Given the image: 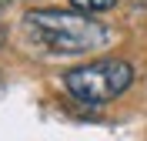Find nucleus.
Segmentation results:
<instances>
[{
    "mask_svg": "<svg viewBox=\"0 0 147 141\" xmlns=\"http://www.w3.org/2000/svg\"><path fill=\"white\" fill-rule=\"evenodd\" d=\"M24 30L54 54H94L114 40V30L80 10L40 7L24 14Z\"/></svg>",
    "mask_w": 147,
    "mask_h": 141,
    "instance_id": "f257e3e1",
    "label": "nucleus"
},
{
    "mask_svg": "<svg viewBox=\"0 0 147 141\" xmlns=\"http://www.w3.org/2000/svg\"><path fill=\"white\" fill-rule=\"evenodd\" d=\"M134 67L127 61H94V64L70 67L64 74V87L70 97L84 104H107L130 87Z\"/></svg>",
    "mask_w": 147,
    "mask_h": 141,
    "instance_id": "f03ea898",
    "label": "nucleus"
},
{
    "mask_svg": "<svg viewBox=\"0 0 147 141\" xmlns=\"http://www.w3.org/2000/svg\"><path fill=\"white\" fill-rule=\"evenodd\" d=\"M74 10H80V14H87V17H94V14H107V10L117 7V0H70Z\"/></svg>",
    "mask_w": 147,
    "mask_h": 141,
    "instance_id": "7ed1b4c3",
    "label": "nucleus"
},
{
    "mask_svg": "<svg viewBox=\"0 0 147 141\" xmlns=\"http://www.w3.org/2000/svg\"><path fill=\"white\" fill-rule=\"evenodd\" d=\"M10 3H17V0H0V7H10Z\"/></svg>",
    "mask_w": 147,
    "mask_h": 141,
    "instance_id": "20e7f679",
    "label": "nucleus"
},
{
    "mask_svg": "<svg viewBox=\"0 0 147 141\" xmlns=\"http://www.w3.org/2000/svg\"><path fill=\"white\" fill-rule=\"evenodd\" d=\"M0 44H3V27H0Z\"/></svg>",
    "mask_w": 147,
    "mask_h": 141,
    "instance_id": "39448f33",
    "label": "nucleus"
},
{
    "mask_svg": "<svg viewBox=\"0 0 147 141\" xmlns=\"http://www.w3.org/2000/svg\"><path fill=\"white\" fill-rule=\"evenodd\" d=\"M137 3H144V7H147V0H137Z\"/></svg>",
    "mask_w": 147,
    "mask_h": 141,
    "instance_id": "423d86ee",
    "label": "nucleus"
}]
</instances>
